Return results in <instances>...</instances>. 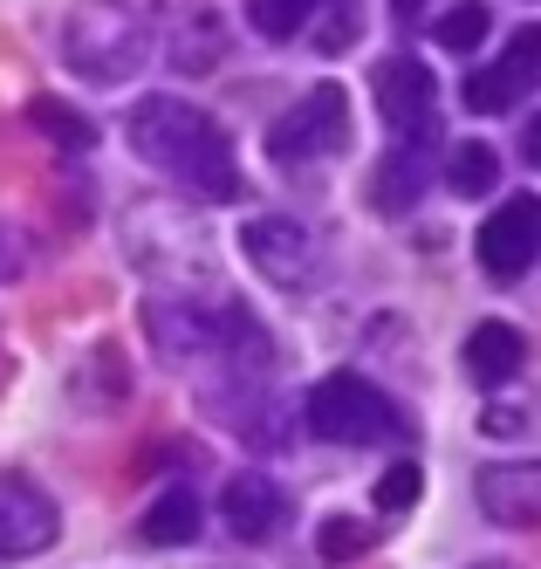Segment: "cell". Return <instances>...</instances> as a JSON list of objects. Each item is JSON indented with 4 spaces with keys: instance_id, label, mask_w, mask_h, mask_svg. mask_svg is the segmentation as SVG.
<instances>
[{
    "instance_id": "1",
    "label": "cell",
    "mask_w": 541,
    "mask_h": 569,
    "mask_svg": "<svg viewBox=\"0 0 541 569\" xmlns=\"http://www.w3.org/2000/svg\"><path fill=\"white\" fill-rule=\"evenodd\" d=\"M123 138H131V151L144 158L151 172L172 179L179 192H192V199H240L233 144H227V131L199 103L144 97L131 117H123Z\"/></svg>"
},
{
    "instance_id": "2",
    "label": "cell",
    "mask_w": 541,
    "mask_h": 569,
    "mask_svg": "<svg viewBox=\"0 0 541 569\" xmlns=\"http://www.w3.org/2000/svg\"><path fill=\"white\" fill-rule=\"evenodd\" d=\"M164 0H76L62 21V62L82 83H123L151 56Z\"/></svg>"
},
{
    "instance_id": "3",
    "label": "cell",
    "mask_w": 541,
    "mask_h": 569,
    "mask_svg": "<svg viewBox=\"0 0 541 569\" xmlns=\"http://www.w3.org/2000/svg\"><path fill=\"white\" fill-rule=\"evenodd\" d=\"M144 337H151V350L164 363H179V371H199V363L247 371L254 357L268 363L261 330L240 309H199V302H179V296H151L144 302Z\"/></svg>"
},
{
    "instance_id": "4",
    "label": "cell",
    "mask_w": 541,
    "mask_h": 569,
    "mask_svg": "<svg viewBox=\"0 0 541 569\" xmlns=\"http://www.w3.org/2000/svg\"><path fill=\"white\" fill-rule=\"evenodd\" d=\"M302 419L315 426V439H337V446H398L411 432L398 405L357 371H329L302 398Z\"/></svg>"
},
{
    "instance_id": "5",
    "label": "cell",
    "mask_w": 541,
    "mask_h": 569,
    "mask_svg": "<svg viewBox=\"0 0 541 569\" xmlns=\"http://www.w3.org/2000/svg\"><path fill=\"white\" fill-rule=\"evenodd\" d=\"M350 144V97L337 83H315L295 110H281L274 117V131H268V158L274 166H322V158H337Z\"/></svg>"
},
{
    "instance_id": "6",
    "label": "cell",
    "mask_w": 541,
    "mask_h": 569,
    "mask_svg": "<svg viewBox=\"0 0 541 569\" xmlns=\"http://www.w3.org/2000/svg\"><path fill=\"white\" fill-rule=\"evenodd\" d=\"M240 248H247V261L261 268V281H274V289H315V281L329 274V248L302 220H281V213L247 220Z\"/></svg>"
},
{
    "instance_id": "7",
    "label": "cell",
    "mask_w": 541,
    "mask_h": 569,
    "mask_svg": "<svg viewBox=\"0 0 541 569\" xmlns=\"http://www.w3.org/2000/svg\"><path fill=\"white\" fill-rule=\"evenodd\" d=\"M370 90H378V117L391 124V138L404 151H419L432 131H439V83H432V69L419 56H384L378 76H370Z\"/></svg>"
},
{
    "instance_id": "8",
    "label": "cell",
    "mask_w": 541,
    "mask_h": 569,
    "mask_svg": "<svg viewBox=\"0 0 541 569\" xmlns=\"http://www.w3.org/2000/svg\"><path fill=\"white\" fill-rule=\"evenodd\" d=\"M480 268L493 274V281H521L534 261H541V199L534 192H514V199H501L487 220H480Z\"/></svg>"
},
{
    "instance_id": "9",
    "label": "cell",
    "mask_w": 541,
    "mask_h": 569,
    "mask_svg": "<svg viewBox=\"0 0 541 569\" xmlns=\"http://www.w3.org/2000/svg\"><path fill=\"white\" fill-rule=\"evenodd\" d=\"M534 83H541V28H514L508 49H501V62L467 76V110L473 117H501L521 97H534Z\"/></svg>"
},
{
    "instance_id": "10",
    "label": "cell",
    "mask_w": 541,
    "mask_h": 569,
    "mask_svg": "<svg viewBox=\"0 0 541 569\" xmlns=\"http://www.w3.org/2000/svg\"><path fill=\"white\" fill-rule=\"evenodd\" d=\"M56 536H62V508L41 495L34 480L0 473V562H21V556L56 549Z\"/></svg>"
},
{
    "instance_id": "11",
    "label": "cell",
    "mask_w": 541,
    "mask_h": 569,
    "mask_svg": "<svg viewBox=\"0 0 541 569\" xmlns=\"http://www.w3.org/2000/svg\"><path fill=\"white\" fill-rule=\"evenodd\" d=\"M220 521H227L233 542H274L281 528H288V495H281V480H268V473H233V480L220 487Z\"/></svg>"
},
{
    "instance_id": "12",
    "label": "cell",
    "mask_w": 541,
    "mask_h": 569,
    "mask_svg": "<svg viewBox=\"0 0 541 569\" xmlns=\"http://www.w3.org/2000/svg\"><path fill=\"white\" fill-rule=\"evenodd\" d=\"M480 508L501 528H541V467L534 460L487 467L480 473Z\"/></svg>"
},
{
    "instance_id": "13",
    "label": "cell",
    "mask_w": 541,
    "mask_h": 569,
    "mask_svg": "<svg viewBox=\"0 0 541 569\" xmlns=\"http://www.w3.org/2000/svg\"><path fill=\"white\" fill-rule=\"evenodd\" d=\"M528 363V343H521V330L514 322H480V330L467 337V378L480 385V391H501V385H514V371Z\"/></svg>"
},
{
    "instance_id": "14",
    "label": "cell",
    "mask_w": 541,
    "mask_h": 569,
    "mask_svg": "<svg viewBox=\"0 0 541 569\" xmlns=\"http://www.w3.org/2000/svg\"><path fill=\"white\" fill-rule=\"evenodd\" d=\"M192 536H199V495L192 487H164L138 521V542H151V549H186Z\"/></svg>"
},
{
    "instance_id": "15",
    "label": "cell",
    "mask_w": 541,
    "mask_h": 569,
    "mask_svg": "<svg viewBox=\"0 0 541 569\" xmlns=\"http://www.w3.org/2000/svg\"><path fill=\"white\" fill-rule=\"evenodd\" d=\"M220 56H227V21L213 8H192L179 21V34H172V69L179 76H206V69H220Z\"/></svg>"
},
{
    "instance_id": "16",
    "label": "cell",
    "mask_w": 541,
    "mask_h": 569,
    "mask_svg": "<svg viewBox=\"0 0 541 569\" xmlns=\"http://www.w3.org/2000/svg\"><path fill=\"white\" fill-rule=\"evenodd\" d=\"M419 186H425V151H391L378 172H370V199H378L384 213H411V199H419Z\"/></svg>"
},
{
    "instance_id": "17",
    "label": "cell",
    "mask_w": 541,
    "mask_h": 569,
    "mask_svg": "<svg viewBox=\"0 0 541 569\" xmlns=\"http://www.w3.org/2000/svg\"><path fill=\"white\" fill-rule=\"evenodd\" d=\"M445 186L460 199L493 192V186H501V151H493V144H452L445 151Z\"/></svg>"
},
{
    "instance_id": "18",
    "label": "cell",
    "mask_w": 541,
    "mask_h": 569,
    "mask_svg": "<svg viewBox=\"0 0 541 569\" xmlns=\"http://www.w3.org/2000/svg\"><path fill=\"white\" fill-rule=\"evenodd\" d=\"M487 34H493V14L480 8V0H460V8H445V14H439L432 42H439V49H452V56H473Z\"/></svg>"
},
{
    "instance_id": "19",
    "label": "cell",
    "mask_w": 541,
    "mask_h": 569,
    "mask_svg": "<svg viewBox=\"0 0 541 569\" xmlns=\"http://www.w3.org/2000/svg\"><path fill=\"white\" fill-rule=\"evenodd\" d=\"M322 0H247V21H254V34H268V42H288V34H302L315 21Z\"/></svg>"
},
{
    "instance_id": "20",
    "label": "cell",
    "mask_w": 541,
    "mask_h": 569,
    "mask_svg": "<svg viewBox=\"0 0 541 569\" xmlns=\"http://www.w3.org/2000/svg\"><path fill=\"white\" fill-rule=\"evenodd\" d=\"M28 117H34V124L49 131L62 151H90V144H97V124H90V117H76V110H69V103H56V97H34V103H28Z\"/></svg>"
},
{
    "instance_id": "21",
    "label": "cell",
    "mask_w": 541,
    "mask_h": 569,
    "mask_svg": "<svg viewBox=\"0 0 541 569\" xmlns=\"http://www.w3.org/2000/svg\"><path fill=\"white\" fill-rule=\"evenodd\" d=\"M370 521H357V515H329L322 528H315V556L322 562H357V556H370Z\"/></svg>"
},
{
    "instance_id": "22",
    "label": "cell",
    "mask_w": 541,
    "mask_h": 569,
    "mask_svg": "<svg viewBox=\"0 0 541 569\" xmlns=\"http://www.w3.org/2000/svg\"><path fill=\"white\" fill-rule=\"evenodd\" d=\"M419 495H425V473L411 467V460H398V467L378 480V508H384V515H404V508L419 501Z\"/></svg>"
},
{
    "instance_id": "23",
    "label": "cell",
    "mask_w": 541,
    "mask_h": 569,
    "mask_svg": "<svg viewBox=\"0 0 541 569\" xmlns=\"http://www.w3.org/2000/svg\"><path fill=\"white\" fill-rule=\"evenodd\" d=\"M350 28H357V8H343V14L329 21V28H315V49H329V56H337V49H350Z\"/></svg>"
},
{
    "instance_id": "24",
    "label": "cell",
    "mask_w": 541,
    "mask_h": 569,
    "mask_svg": "<svg viewBox=\"0 0 541 569\" xmlns=\"http://www.w3.org/2000/svg\"><path fill=\"white\" fill-rule=\"evenodd\" d=\"M480 432H493V439H508V432H521V412H508V405H501V412H487V419H480Z\"/></svg>"
},
{
    "instance_id": "25",
    "label": "cell",
    "mask_w": 541,
    "mask_h": 569,
    "mask_svg": "<svg viewBox=\"0 0 541 569\" xmlns=\"http://www.w3.org/2000/svg\"><path fill=\"white\" fill-rule=\"evenodd\" d=\"M521 144H528V166H534V172H541V110H534V117H528V138H521Z\"/></svg>"
},
{
    "instance_id": "26",
    "label": "cell",
    "mask_w": 541,
    "mask_h": 569,
    "mask_svg": "<svg viewBox=\"0 0 541 569\" xmlns=\"http://www.w3.org/2000/svg\"><path fill=\"white\" fill-rule=\"evenodd\" d=\"M391 8H398V21H411V14H419V0H391Z\"/></svg>"
},
{
    "instance_id": "27",
    "label": "cell",
    "mask_w": 541,
    "mask_h": 569,
    "mask_svg": "<svg viewBox=\"0 0 541 569\" xmlns=\"http://www.w3.org/2000/svg\"><path fill=\"white\" fill-rule=\"evenodd\" d=\"M480 569H508V562H480Z\"/></svg>"
}]
</instances>
